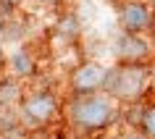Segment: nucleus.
I'll return each mask as SVG.
<instances>
[{
	"label": "nucleus",
	"instance_id": "1",
	"mask_svg": "<svg viewBox=\"0 0 155 139\" xmlns=\"http://www.w3.org/2000/svg\"><path fill=\"white\" fill-rule=\"evenodd\" d=\"M150 76H153L150 66L145 63H118L116 68H110L105 74L103 89H105V95L121 100V102L137 105L145 95L147 84H150Z\"/></svg>",
	"mask_w": 155,
	"mask_h": 139
},
{
	"label": "nucleus",
	"instance_id": "2",
	"mask_svg": "<svg viewBox=\"0 0 155 139\" xmlns=\"http://www.w3.org/2000/svg\"><path fill=\"white\" fill-rule=\"evenodd\" d=\"M68 118L76 129L84 131H100L113 121V102L110 95H76L68 105Z\"/></svg>",
	"mask_w": 155,
	"mask_h": 139
},
{
	"label": "nucleus",
	"instance_id": "3",
	"mask_svg": "<svg viewBox=\"0 0 155 139\" xmlns=\"http://www.w3.org/2000/svg\"><path fill=\"white\" fill-rule=\"evenodd\" d=\"M55 115H58V102L50 92H34V95L21 100V118L26 126L42 129V126L55 121Z\"/></svg>",
	"mask_w": 155,
	"mask_h": 139
},
{
	"label": "nucleus",
	"instance_id": "4",
	"mask_svg": "<svg viewBox=\"0 0 155 139\" xmlns=\"http://www.w3.org/2000/svg\"><path fill=\"white\" fill-rule=\"evenodd\" d=\"M105 68H100L97 63H82L74 68L71 74V89L74 95H92L105 84Z\"/></svg>",
	"mask_w": 155,
	"mask_h": 139
},
{
	"label": "nucleus",
	"instance_id": "5",
	"mask_svg": "<svg viewBox=\"0 0 155 139\" xmlns=\"http://www.w3.org/2000/svg\"><path fill=\"white\" fill-rule=\"evenodd\" d=\"M118 21H121L124 32H145L150 29L155 21V11H150L145 3H124L121 11H118Z\"/></svg>",
	"mask_w": 155,
	"mask_h": 139
},
{
	"label": "nucleus",
	"instance_id": "6",
	"mask_svg": "<svg viewBox=\"0 0 155 139\" xmlns=\"http://www.w3.org/2000/svg\"><path fill=\"white\" fill-rule=\"evenodd\" d=\"M116 55L121 63H145L150 55V45H147L139 34L134 32H124L116 40Z\"/></svg>",
	"mask_w": 155,
	"mask_h": 139
},
{
	"label": "nucleus",
	"instance_id": "7",
	"mask_svg": "<svg viewBox=\"0 0 155 139\" xmlns=\"http://www.w3.org/2000/svg\"><path fill=\"white\" fill-rule=\"evenodd\" d=\"M55 37H61V40L71 42L79 37V18L74 16V13H63V16L58 18L55 24Z\"/></svg>",
	"mask_w": 155,
	"mask_h": 139
},
{
	"label": "nucleus",
	"instance_id": "8",
	"mask_svg": "<svg viewBox=\"0 0 155 139\" xmlns=\"http://www.w3.org/2000/svg\"><path fill=\"white\" fill-rule=\"evenodd\" d=\"M21 100V87L16 79H0V105H11Z\"/></svg>",
	"mask_w": 155,
	"mask_h": 139
},
{
	"label": "nucleus",
	"instance_id": "9",
	"mask_svg": "<svg viewBox=\"0 0 155 139\" xmlns=\"http://www.w3.org/2000/svg\"><path fill=\"white\" fill-rule=\"evenodd\" d=\"M139 131L145 134L147 139H155V102L147 105L142 110V123H139Z\"/></svg>",
	"mask_w": 155,
	"mask_h": 139
},
{
	"label": "nucleus",
	"instance_id": "10",
	"mask_svg": "<svg viewBox=\"0 0 155 139\" xmlns=\"http://www.w3.org/2000/svg\"><path fill=\"white\" fill-rule=\"evenodd\" d=\"M11 66H13L16 76H29L34 71V63H32V58L26 55V53H16V55L11 58Z\"/></svg>",
	"mask_w": 155,
	"mask_h": 139
},
{
	"label": "nucleus",
	"instance_id": "11",
	"mask_svg": "<svg viewBox=\"0 0 155 139\" xmlns=\"http://www.w3.org/2000/svg\"><path fill=\"white\" fill-rule=\"evenodd\" d=\"M26 139H53V137H50V134H45V131H40V129H37L34 134H29Z\"/></svg>",
	"mask_w": 155,
	"mask_h": 139
},
{
	"label": "nucleus",
	"instance_id": "12",
	"mask_svg": "<svg viewBox=\"0 0 155 139\" xmlns=\"http://www.w3.org/2000/svg\"><path fill=\"white\" fill-rule=\"evenodd\" d=\"M126 139H147L145 134H131V137H126Z\"/></svg>",
	"mask_w": 155,
	"mask_h": 139
},
{
	"label": "nucleus",
	"instance_id": "13",
	"mask_svg": "<svg viewBox=\"0 0 155 139\" xmlns=\"http://www.w3.org/2000/svg\"><path fill=\"white\" fill-rule=\"evenodd\" d=\"M153 11H155V0H153Z\"/></svg>",
	"mask_w": 155,
	"mask_h": 139
},
{
	"label": "nucleus",
	"instance_id": "14",
	"mask_svg": "<svg viewBox=\"0 0 155 139\" xmlns=\"http://www.w3.org/2000/svg\"><path fill=\"white\" fill-rule=\"evenodd\" d=\"M0 139H3V137H0Z\"/></svg>",
	"mask_w": 155,
	"mask_h": 139
}]
</instances>
